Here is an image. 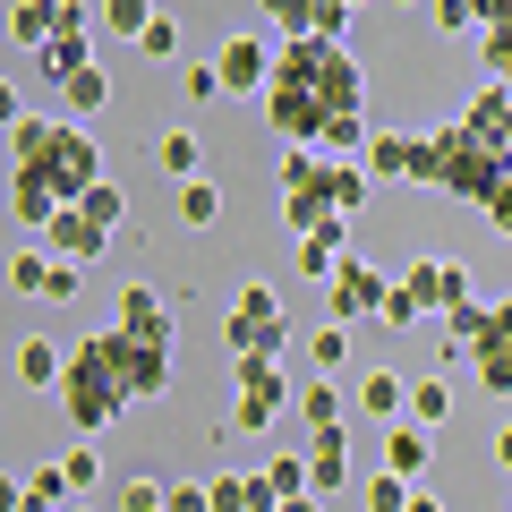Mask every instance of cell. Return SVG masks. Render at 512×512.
Returning a JSON list of instances; mask_svg holds the SVG:
<instances>
[{
  "mask_svg": "<svg viewBox=\"0 0 512 512\" xmlns=\"http://www.w3.org/2000/svg\"><path fill=\"white\" fill-rule=\"evenodd\" d=\"M94 26H103V0H60V26H52V43H43L52 86H60V77H77V69H94V52H86Z\"/></svg>",
  "mask_w": 512,
  "mask_h": 512,
  "instance_id": "obj_11",
  "label": "cell"
},
{
  "mask_svg": "<svg viewBox=\"0 0 512 512\" xmlns=\"http://www.w3.org/2000/svg\"><path fill=\"white\" fill-rule=\"evenodd\" d=\"M282 512H325V495H299V504H282Z\"/></svg>",
  "mask_w": 512,
  "mask_h": 512,
  "instance_id": "obj_47",
  "label": "cell"
},
{
  "mask_svg": "<svg viewBox=\"0 0 512 512\" xmlns=\"http://www.w3.org/2000/svg\"><path fill=\"white\" fill-rule=\"evenodd\" d=\"M69 470H60V461H35V470H26L18 478V504H9V512H69Z\"/></svg>",
  "mask_w": 512,
  "mask_h": 512,
  "instance_id": "obj_22",
  "label": "cell"
},
{
  "mask_svg": "<svg viewBox=\"0 0 512 512\" xmlns=\"http://www.w3.org/2000/svg\"><path fill=\"white\" fill-rule=\"evenodd\" d=\"M77 282L86 274H77V265H52V248H18L9 256V291L18 299H52L60 308V299H77Z\"/></svg>",
  "mask_w": 512,
  "mask_h": 512,
  "instance_id": "obj_12",
  "label": "cell"
},
{
  "mask_svg": "<svg viewBox=\"0 0 512 512\" xmlns=\"http://www.w3.org/2000/svg\"><path fill=\"white\" fill-rule=\"evenodd\" d=\"M9 222L18 231H52V214H69L86 188H103V146L77 120H35L9 94Z\"/></svg>",
  "mask_w": 512,
  "mask_h": 512,
  "instance_id": "obj_1",
  "label": "cell"
},
{
  "mask_svg": "<svg viewBox=\"0 0 512 512\" xmlns=\"http://www.w3.org/2000/svg\"><path fill=\"white\" fill-rule=\"evenodd\" d=\"M205 495H214V512H256V478L248 470H214Z\"/></svg>",
  "mask_w": 512,
  "mask_h": 512,
  "instance_id": "obj_33",
  "label": "cell"
},
{
  "mask_svg": "<svg viewBox=\"0 0 512 512\" xmlns=\"http://www.w3.org/2000/svg\"><path fill=\"white\" fill-rule=\"evenodd\" d=\"M427 18H436L444 35H478V26H487V0H436Z\"/></svg>",
  "mask_w": 512,
  "mask_h": 512,
  "instance_id": "obj_36",
  "label": "cell"
},
{
  "mask_svg": "<svg viewBox=\"0 0 512 512\" xmlns=\"http://www.w3.org/2000/svg\"><path fill=\"white\" fill-rule=\"evenodd\" d=\"M308 367H316V376H342V367H350V325H316L308 333Z\"/></svg>",
  "mask_w": 512,
  "mask_h": 512,
  "instance_id": "obj_30",
  "label": "cell"
},
{
  "mask_svg": "<svg viewBox=\"0 0 512 512\" xmlns=\"http://www.w3.org/2000/svg\"><path fill=\"white\" fill-rule=\"evenodd\" d=\"M103 333H111V359H120V376H128V402L171 393V342H146V333H120V325H103Z\"/></svg>",
  "mask_w": 512,
  "mask_h": 512,
  "instance_id": "obj_10",
  "label": "cell"
},
{
  "mask_svg": "<svg viewBox=\"0 0 512 512\" xmlns=\"http://www.w3.org/2000/svg\"><path fill=\"white\" fill-rule=\"evenodd\" d=\"M461 120H470L478 137H487V146H504V154H512V86H478Z\"/></svg>",
  "mask_w": 512,
  "mask_h": 512,
  "instance_id": "obj_23",
  "label": "cell"
},
{
  "mask_svg": "<svg viewBox=\"0 0 512 512\" xmlns=\"http://www.w3.org/2000/svg\"><path fill=\"white\" fill-rule=\"evenodd\" d=\"M256 103H265V128L282 146H325L342 120H359V60L342 43H282L274 86Z\"/></svg>",
  "mask_w": 512,
  "mask_h": 512,
  "instance_id": "obj_2",
  "label": "cell"
},
{
  "mask_svg": "<svg viewBox=\"0 0 512 512\" xmlns=\"http://www.w3.org/2000/svg\"><path fill=\"white\" fill-rule=\"evenodd\" d=\"M487 231H495V239H512V180L487 197Z\"/></svg>",
  "mask_w": 512,
  "mask_h": 512,
  "instance_id": "obj_42",
  "label": "cell"
},
{
  "mask_svg": "<svg viewBox=\"0 0 512 512\" xmlns=\"http://www.w3.org/2000/svg\"><path fill=\"white\" fill-rule=\"evenodd\" d=\"M231 376H239V393H231V427H274V419H282V402H291L282 359H239Z\"/></svg>",
  "mask_w": 512,
  "mask_h": 512,
  "instance_id": "obj_9",
  "label": "cell"
},
{
  "mask_svg": "<svg viewBox=\"0 0 512 512\" xmlns=\"http://www.w3.org/2000/svg\"><path fill=\"white\" fill-rule=\"evenodd\" d=\"M103 103H111V77H103V69H77V77H60V111H69V120H94Z\"/></svg>",
  "mask_w": 512,
  "mask_h": 512,
  "instance_id": "obj_27",
  "label": "cell"
},
{
  "mask_svg": "<svg viewBox=\"0 0 512 512\" xmlns=\"http://www.w3.org/2000/svg\"><path fill=\"white\" fill-rule=\"evenodd\" d=\"M410 419L444 427V419H453V384H444V376H410Z\"/></svg>",
  "mask_w": 512,
  "mask_h": 512,
  "instance_id": "obj_29",
  "label": "cell"
},
{
  "mask_svg": "<svg viewBox=\"0 0 512 512\" xmlns=\"http://www.w3.org/2000/svg\"><path fill=\"white\" fill-rule=\"evenodd\" d=\"M470 384L478 393H495V402H512V299H495L487 308V325H478V342H470Z\"/></svg>",
  "mask_w": 512,
  "mask_h": 512,
  "instance_id": "obj_7",
  "label": "cell"
},
{
  "mask_svg": "<svg viewBox=\"0 0 512 512\" xmlns=\"http://www.w3.org/2000/svg\"><path fill=\"white\" fill-rule=\"evenodd\" d=\"M120 512H171V487H163V478H128V487H120Z\"/></svg>",
  "mask_w": 512,
  "mask_h": 512,
  "instance_id": "obj_38",
  "label": "cell"
},
{
  "mask_svg": "<svg viewBox=\"0 0 512 512\" xmlns=\"http://www.w3.org/2000/svg\"><path fill=\"white\" fill-rule=\"evenodd\" d=\"M291 410H299V427H308V436H333V427H350V393H342L333 376H316Z\"/></svg>",
  "mask_w": 512,
  "mask_h": 512,
  "instance_id": "obj_20",
  "label": "cell"
},
{
  "mask_svg": "<svg viewBox=\"0 0 512 512\" xmlns=\"http://www.w3.org/2000/svg\"><path fill=\"white\" fill-rule=\"evenodd\" d=\"M256 478H265V487H274L282 504H299V495H316V478H308V453H274V461H265Z\"/></svg>",
  "mask_w": 512,
  "mask_h": 512,
  "instance_id": "obj_28",
  "label": "cell"
},
{
  "mask_svg": "<svg viewBox=\"0 0 512 512\" xmlns=\"http://www.w3.org/2000/svg\"><path fill=\"white\" fill-rule=\"evenodd\" d=\"M43 248H52L60 265H77V274H86L94 256L111 248V231H103V222L86 214V205H69V214H52V231H43Z\"/></svg>",
  "mask_w": 512,
  "mask_h": 512,
  "instance_id": "obj_15",
  "label": "cell"
},
{
  "mask_svg": "<svg viewBox=\"0 0 512 512\" xmlns=\"http://www.w3.org/2000/svg\"><path fill=\"white\" fill-rule=\"evenodd\" d=\"M111 325H120V333H146V342H171V291L128 282V291L111 299Z\"/></svg>",
  "mask_w": 512,
  "mask_h": 512,
  "instance_id": "obj_16",
  "label": "cell"
},
{
  "mask_svg": "<svg viewBox=\"0 0 512 512\" xmlns=\"http://www.w3.org/2000/svg\"><path fill=\"white\" fill-rule=\"evenodd\" d=\"M478 60H487V86H512V0H487V26H478Z\"/></svg>",
  "mask_w": 512,
  "mask_h": 512,
  "instance_id": "obj_21",
  "label": "cell"
},
{
  "mask_svg": "<svg viewBox=\"0 0 512 512\" xmlns=\"http://www.w3.org/2000/svg\"><path fill=\"white\" fill-rule=\"evenodd\" d=\"M0 26H9V43H18V52L43 60V43H52V26H60V0H52V9H43V0H9V18H0Z\"/></svg>",
  "mask_w": 512,
  "mask_h": 512,
  "instance_id": "obj_25",
  "label": "cell"
},
{
  "mask_svg": "<svg viewBox=\"0 0 512 512\" xmlns=\"http://www.w3.org/2000/svg\"><path fill=\"white\" fill-rule=\"evenodd\" d=\"M171 512H214V495H205V487H188V478H180V487H171Z\"/></svg>",
  "mask_w": 512,
  "mask_h": 512,
  "instance_id": "obj_44",
  "label": "cell"
},
{
  "mask_svg": "<svg viewBox=\"0 0 512 512\" xmlns=\"http://www.w3.org/2000/svg\"><path fill=\"white\" fill-rule=\"evenodd\" d=\"M137 52H146V60H171V52H180V18H171V9H154V26H146V43H137Z\"/></svg>",
  "mask_w": 512,
  "mask_h": 512,
  "instance_id": "obj_39",
  "label": "cell"
},
{
  "mask_svg": "<svg viewBox=\"0 0 512 512\" xmlns=\"http://www.w3.org/2000/svg\"><path fill=\"white\" fill-rule=\"evenodd\" d=\"M214 94H222V69L214 60H188V103H214Z\"/></svg>",
  "mask_w": 512,
  "mask_h": 512,
  "instance_id": "obj_41",
  "label": "cell"
},
{
  "mask_svg": "<svg viewBox=\"0 0 512 512\" xmlns=\"http://www.w3.org/2000/svg\"><path fill=\"white\" fill-rule=\"evenodd\" d=\"M367 180H410L427 188V128L410 137V128H384L376 146H367Z\"/></svg>",
  "mask_w": 512,
  "mask_h": 512,
  "instance_id": "obj_14",
  "label": "cell"
},
{
  "mask_svg": "<svg viewBox=\"0 0 512 512\" xmlns=\"http://www.w3.org/2000/svg\"><path fill=\"white\" fill-rule=\"evenodd\" d=\"M325 308H333V325H384L393 282H384L376 265H359V256H342V274L325 282Z\"/></svg>",
  "mask_w": 512,
  "mask_h": 512,
  "instance_id": "obj_6",
  "label": "cell"
},
{
  "mask_svg": "<svg viewBox=\"0 0 512 512\" xmlns=\"http://www.w3.org/2000/svg\"><path fill=\"white\" fill-rule=\"evenodd\" d=\"M154 163L171 171V180H205V146H197V128H163V137H154Z\"/></svg>",
  "mask_w": 512,
  "mask_h": 512,
  "instance_id": "obj_26",
  "label": "cell"
},
{
  "mask_svg": "<svg viewBox=\"0 0 512 512\" xmlns=\"http://www.w3.org/2000/svg\"><path fill=\"white\" fill-rule=\"evenodd\" d=\"M419 316H427V308H419V299H410V291H402V282H393V308H384V325L402 333V325H419Z\"/></svg>",
  "mask_w": 512,
  "mask_h": 512,
  "instance_id": "obj_43",
  "label": "cell"
},
{
  "mask_svg": "<svg viewBox=\"0 0 512 512\" xmlns=\"http://www.w3.org/2000/svg\"><path fill=\"white\" fill-rule=\"evenodd\" d=\"M222 342H231V367H239V359H282V342H291V316H282V291H274V282H239Z\"/></svg>",
  "mask_w": 512,
  "mask_h": 512,
  "instance_id": "obj_5",
  "label": "cell"
},
{
  "mask_svg": "<svg viewBox=\"0 0 512 512\" xmlns=\"http://www.w3.org/2000/svg\"><path fill=\"white\" fill-rule=\"evenodd\" d=\"M180 222H188V231H214V222H222V188L214 180H188L180 188Z\"/></svg>",
  "mask_w": 512,
  "mask_h": 512,
  "instance_id": "obj_32",
  "label": "cell"
},
{
  "mask_svg": "<svg viewBox=\"0 0 512 512\" xmlns=\"http://www.w3.org/2000/svg\"><path fill=\"white\" fill-rule=\"evenodd\" d=\"M402 291L419 299V308L461 316V308H470V265H461V256H436V248H427V256H410V265H402Z\"/></svg>",
  "mask_w": 512,
  "mask_h": 512,
  "instance_id": "obj_8",
  "label": "cell"
},
{
  "mask_svg": "<svg viewBox=\"0 0 512 512\" xmlns=\"http://www.w3.org/2000/svg\"><path fill=\"white\" fill-rule=\"evenodd\" d=\"M325 197H333V214H359V205H367V163H333L325 171Z\"/></svg>",
  "mask_w": 512,
  "mask_h": 512,
  "instance_id": "obj_31",
  "label": "cell"
},
{
  "mask_svg": "<svg viewBox=\"0 0 512 512\" xmlns=\"http://www.w3.org/2000/svg\"><path fill=\"white\" fill-rule=\"evenodd\" d=\"M308 478H316V495L350 487V427H333V436H308Z\"/></svg>",
  "mask_w": 512,
  "mask_h": 512,
  "instance_id": "obj_24",
  "label": "cell"
},
{
  "mask_svg": "<svg viewBox=\"0 0 512 512\" xmlns=\"http://www.w3.org/2000/svg\"><path fill=\"white\" fill-rule=\"evenodd\" d=\"M410 495H419V487H410V478L376 470V478H367V487H359V504H367V512H410Z\"/></svg>",
  "mask_w": 512,
  "mask_h": 512,
  "instance_id": "obj_34",
  "label": "cell"
},
{
  "mask_svg": "<svg viewBox=\"0 0 512 512\" xmlns=\"http://www.w3.org/2000/svg\"><path fill=\"white\" fill-rule=\"evenodd\" d=\"M504 180H512V171H504V146H487L470 120H436V128H427V188H436V197H461V205L487 214V197H495Z\"/></svg>",
  "mask_w": 512,
  "mask_h": 512,
  "instance_id": "obj_3",
  "label": "cell"
},
{
  "mask_svg": "<svg viewBox=\"0 0 512 512\" xmlns=\"http://www.w3.org/2000/svg\"><path fill=\"white\" fill-rule=\"evenodd\" d=\"M77 205H86V214L103 222L111 239H120V222H128V188H111V180H103V188H86V197H77Z\"/></svg>",
  "mask_w": 512,
  "mask_h": 512,
  "instance_id": "obj_35",
  "label": "cell"
},
{
  "mask_svg": "<svg viewBox=\"0 0 512 512\" xmlns=\"http://www.w3.org/2000/svg\"><path fill=\"white\" fill-rule=\"evenodd\" d=\"M274 52H282V43L231 35V43L214 52V69H222V94H265V86H274Z\"/></svg>",
  "mask_w": 512,
  "mask_h": 512,
  "instance_id": "obj_13",
  "label": "cell"
},
{
  "mask_svg": "<svg viewBox=\"0 0 512 512\" xmlns=\"http://www.w3.org/2000/svg\"><path fill=\"white\" fill-rule=\"evenodd\" d=\"M350 410H367L376 427H402V419H410V376H393V367H367V376L350 384Z\"/></svg>",
  "mask_w": 512,
  "mask_h": 512,
  "instance_id": "obj_17",
  "label": "cell"
},
{
  "mask_svg": "<svg viewBox=\"0 0 512 512\" xmlns=\"http://www.w3.org/2000/svg\"><path fill=\"white\" fill-rule=\"evenodd\" d=\"M410 512H444V495H427V487H419V495H410Z\"/></svg>",
  "mask_w": 512,
  "mask_h": 512,
  "instance_id": "obj_46",
  "label": "cell"
},
{
  "mask_svg": "<svg viewBox=\"0 0 512 512\" xmlns=\"http://www.w3.org/2000/svg\"><path fill=\"white\" fill-rule=\"evenodd\" d=\"M103 26H111V35H137V43H146L154 9H146V0H103Z\"/></svg>",
  "mask_w": 512,
  "mask_h": 512,
  "instance_id": "obj_37",
  "label": "cell"
},
{
  "mask_svg": "<svg viewBox=\"0 0 512 512\" xmlns=\"http://www.w3.org/2000/svg\"><path fill=\"white\" fill-rule=\"evenodd\" d=\"M427 461H436V427H419V419L384 427V470H393V478H410V487H419Z\"/></svg>",
  "mask_w": 512,
  "mask_h": 512,
  "instance_id": "obj_19",
  "label": "cell"
},
{
  "mask_svg": "<svg viewBox=\"0 0 512 512\" xmlns=\"http://www.w3.org/2000/svg\"><path fill=\"white\" fill-rule=\"evenodd\" d=\"M495 461H504V470H512V419L495 427Z\"/></svg>",
  "mask_w": 512,
  "mask_h": 512,
  "instance_id": "obj_45",
  "label": "cell"
},
{
  "mask_svg": "<svg viewBox=\"0 0 512 512\" xmlns=\"http://www.w3.org/2000/svg\"><path fill=\"white\" fill-rule=\"evenodd\" d=\"M60 410H69L77 436H103V427H120V410H128V376H120V359H111V333H86V342L69 350Z\"/></svg>",
  "mask_w": 512,
  "mask_h": 512,
  "instance_id": "obj_4",
  "label": "cell"
},
{
  "mask_svg": "<svg viewBox=\"0 0 512 512\" xmlns=\"http://www.w3.org/2000/svg\"><path fill=\"white\" fill-rule=\"evenodd\" d=\"M9 376H18V393H60V376H69V350H52V333H26L18 359H9Z\"/></svg>",
  "mask_w": 512,
  "mask_h": 512,
  "instance_id": "obj_18",
  "label": "cell"
},
{
  "mask_svg": "<svg viewBox=\"0 0 512 512\" xmlns=\"http://www.w3.org/2000/svg\"><path fill=\"white\" fill-rule=\"evenodd\" d=\"M60 470H69V487L86 495L94 478H103V453H94V444H69V453H60Z\"/></svg>",
  "mask_w": 512,
  "mask_h": 512,
  "instance_id": "obj_40",
  "label": "cell"
}]
</instances>
